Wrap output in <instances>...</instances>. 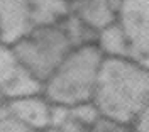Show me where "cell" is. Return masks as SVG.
Listing matches in <instances>:
<instances>
[{
	"mask_svg": "<svg viewBox=\"0 0 149 132\" xmlns=\"http://www.w3.org/2000/svg\"><path fill=\"white\" fill-rule=\"evenodd\" d=\"M92 102L105 119L134 124L149 102V69L127 58L103 56Z\"/></svg>",
	"mask_w": 149,
	"mask_h": 132,
	"instance_id": "obj_1",
	"label": "cell"
},
{
	"mask_svg": "<svg viewBox=\"0 0 149 132\" xmlns=\"http://www.w3.org/2000/svg\"><path fill=\"white\" fill-rule=\"evenodd\" d=\"M103 54L97 44L74 47L53 75L42 83V95L49 104L74 107L92 102L97 75Z\"/></svg>",
	"mask_w": 149,
	"mask_h": 132,
	"instance_id": "obj_2",
	"label": "cell"
},
{
	"mask_svg": "<svg viewBox=\"0 0 149 132\" xmlns=\"http://www.w3.org/2000/svg\"><path fill=\"white\" fill-rule=\"evenodd\" d=\"M20 65L41 83L53 75L61 61L73 49L59 24L32 27L12 46Z\"/></svg>",
	"mask_w": 149,
	"mask_h": 132,
	"instance_id": "obj_3",
	"label": "cell"
},
{
	"mask_svg": "<svg viewBox=\"0 0 149 132\" xmlns=\"http://www.w3.org/2000/svg\"><path fill=\"white\" fill-rule=\"evenodd\" d=\"M117 22L129 42V59L149 69V0H122Z\"/></svg>",
	"mask_w": 149,
	"mask_h": 132,
	"instance_id": "obj_4",
	"label": "cell"
},
{
	"mask_svg": "<svg viewBox=\"0 0 149 132\" xmlns=\"http://www.w3.org/2000/svg\"><path fill=\"white\" fill-rule=\"evenodd\" d=\"M0 93L7 100L42 93V83L17 59L12 46L0 42Z\"/></svg>",
	"mask_w": 149,
	"mask_h": 132,
	"instance_id": "obj_5",
	"label": "cell"
},
{
	"mask_svg": "<svg viewBox=\"0 0 149 132\" xmlns=\"http://www.w3.org/2000/svg\"><path fill=\"white\" fill-rule=\"evenodd\" d=\"M32 27L27 0H0V42L14 46Z\"/></svg>",
	"mask_w": 149,
	"mask_h": 132,
	"instance_id": "obj_6",
	"label": "cell"
},
{
	"mask_svg": "<svg viewBox=\"0 0 149 132\" xmlns=\"http://www.w3.org/2000/svg\"><path fill=\"white\" fill-rule=\"evenodd\" d=\"M7 110L10 115H14L15 119L37 132L51 127V104L44 98L42 93L9 100Z\"/></svg>",
	"mask_w": 149,
	"mask_h": 132,
	"instance_id": "obj_7",
	"label": "cell"
},
{
	"mask_svg": "<svg viewBox=\"0 0 149 132\" xmlns=\"http://www.w3.org/2000/svg\"><path fill=\"white\" fill-rule=\"evenodd\" d=\"M120 2L122 0H70V5L71 14L92 31L100 32L117 20Z\"/></svg>",
	"mask_w": 149,
	"mask_h": 132,
	"instance_id": "obj_8",
	"label": "cell"
},
{
	"mask_svg": "<svg viewBox=\"0 0 149 132\" xmlns=\"http://www.w3.org/2000/svg\"><path fill=\"white\" fill-rule=\"evenodd\" d=\"M27 3L34 27L59 24L71 12L70 0H27Z\"/></svg>",
	"mask_w": 149,
	"mask_h": 132,
	"instance_id": "obj_9",
	"label": "cell"
},
{
	"mask_svg": "<svg viewBox=\"0 0 149 132\" xmlns=\"http://www.w3.org/2000/svg\"><path fill=\"white\" fill-rule=\"evenodd\" d=\"M97 46L107 58H127L129 59V42L119 22L107 26L97 34Z\"/></svg>",
	"mask_w": 149,
	"mask_h": 132,
	"instance_id": "obj_10",
	"label": "cell"
},
{
	"mask_svg": "<svg viewBox=\"0 0 149 132\" xmlns=\"http://www.w3.org/2000/svg\"><path fill=\"white\" fill-rule=\"evenodd\" d=\"M59 26L63 27L66 38L70 39L73 49L74 47H80V46H86V44H95L93 41H97V34L98 32L92 31L86 24H83L71 12H70L68 17H65V19L59 22Z\"/></svg>",
	"mask_w": 149,
	"mask_h": 132,
	"instance_id": "obj_11",
	"label": "cell"
},
{
	"mask_svg": "<svg viewBox=\"0 0 149 132\" xmlns=\"http://www.w3.org/2000/svg\"><path fill=\"white\" fill-rule=\"evenodd\" d=\"M70 113L73 115L78 122L85 124L88 127H93V124L102 117L100 112H98V108L93 105V102H86V104H80V105H74V107H70Z\"/></svg>",
	"mask_w": 149,
	"mask_h": 132,
	"instance_id": "obj_12",
	"label": "cell"
},
{
	"mask_svg": "<svg viewBox=\"0 0 149 132\" xmlns=\"http://www.w3.org/2000/svg\"><path fill=\"white\" fill-rule=\"evenodd\" d=\"M0 132H37V131L31 129L24 122H20L14 115H10L9 110H7V113L0 115Z\"/></svg>",
	"mask_w": 149,
	"mask_h": 132,
	"instance_id": "obj_13",
	"label": "cell"
},
{
	"mask_svg": "<svg viewBox=\"0 0 149 132\" xmlns=\"http://www.w3.org/2000/svg\"><path fill=\"white\" fill-rule=\"evenodd\" d=\"M92 132H129V131H127V125H122V124L109 120L105 117H100L97 122L93 124Z\"/></svg>",
	"mask_w": 149,
	"mask_h": 132,
	"instance_id": "obj_14",
	"label": "cell"
},
{
	"mask_svg": "<svg viewBox=\"0 0 149 132\" xmlns=\"http://www.w3.org/2000/svg\"><path fill=\"white\" fill-rule=\"evenodd\" d=\"M134 132H149V102L134 120Z\"/></svg>",
	"mask_w": 149,
	"mask_h": 132,
	"instance_id": "obj_15",
	"label": "cell"
},
{
	"mask_svg": "<svg viewBox=\"0 0 149 132\" xmlns=\"http://www.w3.org/2000/svg\"><path fill=\"white\" fill-rule=\"evenodd\" d=\"M7 104H9V100H7L3 95L0 93V115L7 113Z\"/></svg>",
	"mask_w": 149,
	"mask_h": 132,
	"instance_id": "obj_16",
	"label": "cell"
}]
</instances>
